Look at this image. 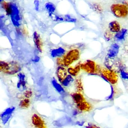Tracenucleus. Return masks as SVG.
<instances>
[{
    "mask_svg": "<svg viewBox=\"0 0 128 128\" xmlns=\"http://www.w3.org/2000/svg\"><path fill=\"white\" fill-rule=\"evenodd\" d=\"M32 95V92L30 90H27L24 92V97L25 98H29L31 97Z\"/></svg>",
    "mask_w": 128,
    "mask_h": 128,
    "instance_id": "412c9836",
    "label": "nucleus"
},
{
    "mask_svg": "<svg viewBox=\"0 0 128 128\" xmlns=\"http://www.w3.org/2000/svg\"><path fill=\"white\" fill-rule=\"evenodd\" d=\"M78 114V111L77 110H74V112H73V114L74 116L77 115Z\"/></svg>",
    "mask_w": 128,
    "mask_h": 128,
    "instance_id": "cd10ccee",
    "label": "nucleus"
},
{
    "mask_svg": "<svg viewBox=\"0 0 128 128\" xmlns=\"http://www.w3.org/2000/svg\"><path fill=\"white\" fill-rule=\"evenodd\" d=\"M110 10L114 16L118 18H125L128 16V6L125 4H113Z\"/></svg>",
    "mask_w": 128,
    "mask_h": 128,
    "instance_id": "f257e3e1",
    "label": "nucleus"
},
{
    "mask_svg": "<svg viewBox=\"0 0 128 128\" xmlns=\"http://www.w3.org/2000/svg\"><path fill=\"white\" fill-rule=\"evenodd\" d=\"M86 128H100L98 126H97L94 124L92 123H89L88 124V125L86 126Z\"/></svg>",
    "mask_w": 128,
    "mask_h": 128,
    "instance_id": "393cba45",
    "label": "nucleus"
},
{
    "mask_svg": "<svg viewBox=\"0 0 128 128\" xmlns=\"http://www.w3.org/2000/svg\"><path fill=\"white\" fill-rule=\"evenodd\" d=\"M77 124L78 125L82 126L83 125L84 122H77Z\"/></svg>",
    "mask_w": 128,
    "mask_h": 128,
    "instance_id": "bb28decb",
    "label": "nucleus"
},
{
    "mask_svg": "<svg viewBox=\"0 0 128 128\" xmlns=\"http://www.w3.org/2000/svg\"><path fill=\"white\" fill-rule=\"evenodd\" d=\"M77 107L79 110L83 112H87L91 110L92 106L89 103L84 101L77 104Z\"/></svg>",
    "mask_w": 128,
    "mask_h": 128,
    "instance_id": "1a4fd4ad",
    "label": "nucleus"
},
{
    "mask_svg": "<svg viewBox=\"0 0 128 128\" xmlns=\"http://www.w3.org/2000/svg\"><path fill=\"white\" fill-rule=\"evenodd\" d=\"M104 74L101 75L103 78L107 82L110 81L112 83H115L117 80L116 76L113 72L109 71H106L104 72Z\"/></svg>",
    "mask_w": 128,
    "mask_h": 128,
    "instance_id": "423d86ee",
    "label": "nucleus"
},
{
    "mask_svg": "<svg viewBox=\"0 0 128 128\" xmlns=\"http://www.w3.org/2000/svg\"><path fill=\"white\" fill-rule=\"evenodd\" d=\"M73 81V79L71 75H68L62 82V85L65 86H69Z\"/></svg>",
    "mask_w": 128,
    "mask_h": 128,
    "instance_id": "dca6fc26",
    "label": "nucleus"
},
{
    "mask_svg": "<svg viewBox=\"0 0 128 128\" xmlns=\"http://www.w3.org/2000/svg\"><path fill=\"white\" fill-rule=\"evenodd\" d=\"M57 76L59 81L62 83L68 76L67 70L63 67H59L57 69Z\"/></svg>",
    "mask_w": 128,
    "mask_h": 128,
    "instance_id": "0eeeda50",
    "label": "nucleus"
},
{
    "mask_svg": "<svg viewBox=\"0 0 128 128\" xmlns=\"http://www.w3.org/2000/svg\"><path fill=\"white\" fill-rule=\"evenodd\" d=\"M34 40L35 46L37 49L40 52H42L43 43L40 35L37 32H35L34 34Z\"/></svg>",
    "mask_w": 128,
    "mask_h": 128,
    "instance_id": "9d476101",
    "label": "nucleus"
},
{
    "mask_svg": "<svg viewBox=\"0 0 128 128\" xmlns=\"http://www.w3.org/2000/svg\"><path fill=\"white\" fill-rule=\"evenodd\" d=\"M82 69L89 73H93L95 72L96 68L95 64L92 61H87L85 63L81 65Z\"/></svg>",
    "mask_w": 128,
    "mask_h": 128,
    "instance_id": "39448f33",
    "label": "nucleus"
},
{
    "mask_svg": "<svg viewBox=\"0 0 128 128\" xmlns=\"http://www.w3.org/2000/svg\"><path fill=\"white\" fill-rule=\"evenodd\" d=\"M93 8L94 10L97 13H101L103 10L101 6L98 4H93Z\"/></svg>",
    "mask_w": 128,
    "mask_h": 128,
    "instance_id": "a211bd4d",
    "label": "nucleus"
},
{
    "mask_svg": "<svg viewBox=\"0 0 128 128\" xmlns=\"http://www.w3.org/2000/svg\"><path fill=\"white\" fill-rule=\"evenodd\" d=\"M127 30L125 29H122L120 30L119 32L116 33L115 37L118 40H124L127 33Z\"/></svg>",
    "mask_w": 128,
    "mask_h": 128,
    "instance_id": "4468645a",
    "label": "nucleus"
},
{
    "mask_svg": "<svg viewBox=\"0 0 128 128\" xmlns=\"http://www.w3.org/2000/svg\"><path fill=\"white\" fill-rule=\"evenodd\" d=\"M76 86L77 89L79 91L81 92L82 90V83L80 80H76Z\"/></svg>",
    "mask_w": 128,
    "mask_h": 128,
    "instance_id": "4be33fe9",
    "label": "nucleus"
},
{
    "mask_svg": "<svg viewBox=\"0 0 128 128\" xmlns=\"http://www.w3.org/2000/svg\"><path fill=\"white\" fill-rule=\"evenodd\" d=\"M121 74L123 79L128 80V73L124 71L123 70H121Z\"/></svg>",
    "mask_w": 128,
    "mask_h": 128,
    "instance_id": "b1692460",
    "label": "nucleus"
},
{
    "mask_svg": "<svg viewBox=\"0 0 128 128\" xmlns=\"http://www.w3.org/2000/svg\"><path fill=\"white\" fill-rule=\"evenodd\" d=\"M79 52L77 50H73L68 52L63 59H59V62L60 64L68 66L75 61L77 60L79 58Z\"/></svg>",
    "mask_w": 128,
    "mask_h": 128,
    "instance_id": "7ed1b4c3",
    "label": "nucleus"
},
{
    "mask_svg": "<svg viewBox=\"0 0 128 128\" xmlns=\"http://www.w3.org/2000/svg\"><path fill=\"white\" fill-rule=\"evenodd\" d=\"M119 49V46L118 44H112L108 52V56L109 58H112L116 57L118 53Z\"/></svg>",
    "mask_w": 128,
    "mask_h": 128,
    "instance_id": "6e6552de",
    "label": "nucleus"
},
{
    "mask_svg": "<svg viewBox=\"0 0 128 128\" xmlns=\"http://www.w3.org/2000/svg\"><path fill=\"white\" fill-rule=\"evenodd\" d=\"M15 110V108L14 107L10 108H7V110H5L1 114V117L6 116L7 115H12V114L13 112Z\"/></svg>",
    "mask_w": 128,
    "mask_h": 128,
    "instance_id": "f3484780",
    "label": "nucleus"
},
{
    "mask_svg": "<svg viewBox=\"0 0 128 128\" xmlns=\"http://www.w3.org/2000/svg\"><path fill=\"white\" fill-rule=\"evenodd\" d=\"M109 27L110 31L112 32L117 33L121 30L120 24L116 21L111 22L109 24Z\"/></svg>",
    "mask_w": 128,
    "mask_h": 128,
    "instance_id": "9b49d317",
    "label": "nucleus"
},
{
    "mask_svg": "<svg viewBox=\"0 0 128 128\" xmlns=\"http://www.w3.org/2000/svg\"><path fill=\"white\" fill-rule=\"evenodd\" d=\"M111 94L109 96H108L106 100H111L113 98V96H114V88H113V87L112 86H111Z\"/></svg>",
    "mask_w": 128,
    "mask_h": 128,
    "instance_id": "5701e85b",
    "label": "nucleus"
},
{
    "mask_svg": "<svg viewBox=\"0 0 128 128\" xmlns=\"http://www.w3.org/2000/svg\"><path fill=\"white\" fill-rule=\"evenodd\" d=\"M64 51L63 49H58L52 52V54L55 56H60L64 53Z\"/></svg>",
    "mask_w": 128,
    "mask_h": 128,
    "instance_id": "aec40b11",
    "label": "nucleus"
},
{
    "mask_svg": "<svg viewBox=\"0 0 128 128\" xmlns=\"http://www.w3.org/2000/svg\"><path fill=\"white\" fill-rule=\"evenodd\" d=\"M30 105V100L29 98H25L20 101L19 104L21 109H26L28 108Z\"/></svg>",
    "mask_w": 128,
    "mask_h": 128,
    "instance_id": "ddd939ff",
    "label": "nucleus"
},
{
    "mask_svg": "<svg viewBox=\"0 0 128 128\" xmlns=\"http://www.w3.org/2000/svg\"><path fill=\"white\" fill-rule=\"evenodd\" d=\"M81 66L80 65H77L75 68H68V71L71 75L75 76L79 73Z\"/></svg>",
    "mask_w": 128,
    "mask_h": 128,
    "instance_id": "2eb2a0df",
    "label": "nucleus"
},
{
    "mask_svg": "<svg viewBox=\"0 0 128 128\" xmlns=\"http://www.w3.org/2000/svg\"><path fill=\"white\" fill-rule=\"evenodd\" d=\"M31 122L35 128H47L45 122L40 116L34 114L31 117Z\"/></svg>",
    "mask_w": 128,
    "mask_h": 128,
    "instance_id": "20e7f679",
    "label": "nucleus"
},
{
    "mask_svg": "<svg viewBox=\"0 0 128 128\" xmlns=\"http://www.w3.org/2000/svg\"><path fill=\"white\" fill-rule=\"evenodd\" d=\"M104 36L107 39H110L112 38V34H110V32H109L107 31L106 32H105L104 34Z\"/></svg>",
    "mask_w": 128,
    "mask_h": 128,
    "instance_id": "a878e982",
    "label": "nucleus"
},
{
    "mask_svg": "<svg viewBox=\"0 0 128 128\" xmlns=\"http://www.w3.org/2000/svg\"><path fill=\"white\" fill-rule=\"evenodd\" d=\"M0 65L1 71L5 74H14L20 70V66L19 64L14 62L8 63L1 61Z\"/></svg>",
    "mask_w": 128,
    "mask_h": 128,
    "instance_id": "f03ea898",
    "label": "nucleus"
},
{
    "mask_svg": "<svg viewBox=\"0 0 128 128\" xmlns=\"http://www.w3.org/2000/svg\"><path fill=\"white\" fill-rule=\"evenodd\" d=\"M73 100L77 104L85 101L83 96L80 93H74L71 94Z\"/></svg>",
    "mask_w": 128,
    "mask_h": 128,
    "instance_id": "f8f14e48",
    "label": "nucleus"
},
{
    "mask_svg": "<svg viewBox=\"0 0 128 128\" xmlns=\"http://www.w3.org/2000/svg\"><path fill=\"white\" fill-rule=\"evenodd\" d=\"M53 84L55 88H56L57 90H58V92H61L64 91V90L62 88V87L59 84L57 83L56 81L55 80H53Z\"/></svg>",
    "mask_w": 128,
    "mask_h": 128,
    "instance_id": "6ab92c4d",
    "label": "nucleus"
}]
</instances>
